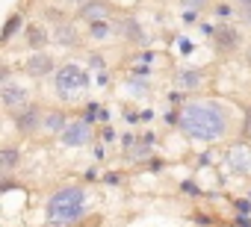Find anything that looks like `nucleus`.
<instances>
[{
    "label": "nucleus",
    "instance_id": "1",
    "mask_svg": "<svg viewBox=\"0 0 251 227\" xmlns=\"http://www.w3.org/2000/svg\"><path fill=\"white\" fill-rule=\"evenodd\" d=\"M236 127L233 106L219 100V97H189L180 106V121L177 130L201 145H216L225 142Z\"/></svg>",
    "mask_w": 251,
    "mask_h": 227
},
{
    "label": "nucleus",
    "instance_id": "2",
    "mask_svg": "<svg viewBox=\"0 0 251 227\" xmlns=\"http://www.w3.org/2000/svg\"><path fill=\"white\" fill-rule=\"evenodd\" d=\"M89 218V192L80 183L56 186L45 201V224L48 227H80Z\"/></svg>",
    "mask_w": 251,
    "mask_h": 227
},
{
    "label": "nucleus",
    "instance_id": "3",
    "mask_svg": "<svg viewBox=\"0 0 251 227\" xmlns=\"http://www.w3.org/2000/svg\"><path fill=\"white\" fill-rule=\"evenodd\" d=\"M50 86H53V97L62 106H74V103L86 100V94L92 89V74L80 62H59L56 74L50 77Z\"/></svg>",
    "mask_w": 251,
    "mask_h": 227
},
{
    "label": "nucleus",
    "instance_id": "4",
    "mask_svg": "<svg viewBox=\"0 0 251 227\" xmlns=\"http://www.w3.org/2000/svg\"><path fill=\"white\" fill-rule=\"evenodd\" d=\"M210 47L219 56H233L245 47V27L233 24V21H216L213 36H210Z\"/></svg>",
    "mask_w": 251,
    "mask_h": 227
},
{
    "label": "nucleus",
    "instance_id": "5",
    "mask_svg": "<svg viewBox=\"0 0 251 227\" xmlns=\"http://www.w3.org/2000/svg\"><path fill=\"white\" fill-rule=\"evenodd\" d=\"M112 27H115V39L118 42H124V45H130V47H136V50H145V47H151V36L145 33V27H142V21L136 18V15H112Z\"/></svg>",
    "mask_w": 251,
    "mask_h": 227
},
{
    "label": "nucleus",
    "instance_id": "6",
    "mask_svg": "<svg viewBox=\"0 0 251 227\" xmlns=\"http://www.w3.org/2000/svg\"><path fill=\"white\" fill-rule=\"evenodd\" d=\"M9 121H12V127H15V133H18L21 139H36V136H42L45 106L36 103V100H30L24 109H18L15 115H9Z\"/></svg>",
    "mask_w": 251,
    "mask_h": 227
},
{
    "label": "nucleus",
    "instance_id": "7",
    "mask_svg": "<svg viewBox=\"0 0 251 227\" xmlns=\"http://www.w3.org/2000/svg\"><path fill=\"white\" fill-rule=\"evenodd\" d=\"M56 68H59V62H56V56L50 50H30L24 56V62H21V71L30 80H48V77L56 74Z\"/></svg>",
    "mask_w": 251,
    "mask_h": 227
},
{
    "label": "nucleus",
    "instance_id": "8",
    "mask_svg": "<svg viewBox=\"0 0 251 227\" xmlns=\"http://www.w3.org/2000/svg\"><path fill=\"white\" fill-rule=\"evenodd\" d=\"M95 139H98L95 124H89V121L80 115V118H71V121H68V127H65V130H62V136H59V145H62V148H68V151H77V148L92 145Z\"/></svg>",
    "mask_w": 251,
    "mask_h": 227
},
{
    "label": "nucleus",
    "instance_id": "9",
    "mask_svg": "<svg viewBox=\"0 0 251 227\" xmlns=\"http://www.w3.org/2000/svg\"><path fill=\"white\" fill-rule=\"evenodd\" d=\"M0 103H3L6 115H15L18 109H24L30 103V86H24L21 80H6L0 83Z\"/></svg>",
    "mask_w": 251,
    "mask_h": 227
},
{
    "label": "nucleus",
    "instance_id": "10",
    "mask_svg": "<svg viewBox=\"0 0 251 227\" xmlns=\"http://www.w3.org/2000/svg\"><path fill=\"white\" fill-rule=\"evenodd\" d=\"M154 148H157V133L154 130H142V133H136V139L124 148L121 154H124V162H139V165H145L154 157Z\"/></svg>",
    "mask_w": 251,
    "mask_h": 227
},
{
    "label": "nucleus",
    "instance_id": "11",
    "mask_svg": "<svg viewBox=\"0 0 251 227\" xmlns=\"http://www.w3.org/2000/svg\"><path fill=\"white\" fill-rule=\"evenodd\" d=\"M53 30V45H59V47H65V50H77V47H83V33H80V27H77V18L71 21V18H62L59 24H53L50 27Z\"/></svg>",
    "mask_w": 251,
    "mask_h": 227
},
{
    "label": "nucleus",
    "instance_id": "12",
    "mask_svg": "<svg viewBox=\"0 0 251 227\" xmlns=\"http://www.w3.org/2000/svg\"><path fill=\"white\" fill-rule=\"evenodd\" d=\"M21 39H24V47L27 50H48V45L53 42V30L45 21H27Z\"/></svg>",
    "mask_w": 251,
    "mask_h": 227
},
{
    "label": "nucleus",
    "instance_id": "13",
    "mask_svg": "<svg viewBox=\"0 0 251 227\" xmlns=\"http://www.w3.org/2000/svg\"><path fill=\"white\" fill-rule=\"evenodd\" d=\"M204 83H207V71L198 68V65H180L172 74V86L175 89H183V91H198Z\"/></svg>",
    "mask_w": 251,
    "mask_h": 227
},
{
    "label": "nucleus",
    "instance_id": "14",
    "mask_svg": "<svg viewBox=\"0 0 251 227\" xmlns=\"http://www.w3.org/2000/svg\"><path fill=\"white\" fill-rule=\"evenodd\" d=\"M115 15V6L112 0H86L83 6H77V21L80 24H89V21H103V18H112Z\"/></svg>",
    "mask_w": 251,
    "mask_h": 227
},
{
    "label": "nucleus",
    "instance_id": "15",
    "mask_svg": "<svg viewBox=\"0 0 251 227\" xmlns=\"http://www.w3.org/2000/svg\"><path fill=\"white\" fill-rule=\"evenodd\" d=\"M68 112L62 109V106H53V109H45V124H42V136H53V139H59L62 136V130L68 127Z\"/></svg>",
    "mask_w": 251,
    "mask_h": 227
},
{
    "label": "nucleus",
    "instance_id": "16",
    "mask_svg": "<svg viewBox=\"0 0 251 227\" xmlns=\"http://www.w3.org/2000/svg\"><path fill=\"white\" fill-rule=\"evenodd\" d=\"M227 165H230L236 174H248V171H251V139L236 142V145L227 151Z\"/></svg>",
    "mask_w": 251,
    "mask_h": 227
},
{
    "label": "nucleus",
    "instance_id": "17",
    "mask_svg": "<svg viewBox=\"0 0 251 227\" xmlns=\"http://www.w3.org/2000/svg\"><path fill=\"white\" fill-rule=\"evenodd\" d=\"M86 39H95V42H109V39H115L112 18H103V21H89V24H86Z\"/></svg>",
    "mask_w": 251,
    "mask_h": 227
},
{
    "label": "nucleus",
    "instance_id": "18",
    "mask_svg": "<svg viewBox=\"0 0 251 227\" xmlns=\"http://www.w3.org/2000/svg\"><path fill=\"white\" fill-rule=\"evenodd\" d=\"M24 27H27V21H24V12H12V15L6 18V24H3L0 42H3V45H9L15 36H21V33H24Z\"/></svg>",
    "mask_w": 251,
    "mask_h": 227
},
{
    "label": "nucleus",
    "instance_id": "19",
    "mask_svg": "<svg viewBox=\"0 0 251 227\" xmlns=\"http://www.w3.org/2000/svg\"><path fill=\"white\" fill-rule=\"evenodd\" d=\"M18 165H21V148L18 145H3L0 148V171L12 174Z\"/></svg>",
    "mask_w": 251,
    "mask_h": 227
},
{
    "label": "nucleus",
    "instance_id": "20",
    "mask_svg": "<svg viewBox=\"0 0 251 227\" xmlns=\"http://www.w3.org/2000/svg\"><path fill=\"white\" fill-rule=\"evenodd\" d=\"M83 118L89 124H109V109L103 103H98V100H89L83 106Z\"/></svg>",
    "mask_w": 251,
    "mask_h": 227
},
{
    "label": "nucleus",
    "instance_id": "21",
    "mask_svg": "<svg viewBox=\"0 0 251 227\" xmlns=\"http://www.w3.org/2000/svg\"><path fill=\"white\" fill-rule=\"evenodd\" d=\"M124 89H127V94H133V97H148L151 94V77L130 74L127 80H124Z\"/></svg>",
    "mask_w": 251,
    "mask_h": 227
},
{
    "label": "nucleus",
    "instance_id": "22",
    "mask_svg": "<svg viewBox=\"0 0 251 227\" xmlns=\"http://www.w3.org/2000/svg\"><path fill=\"white\" fill-rule=\"evenodd\" d=\"M210 12L216 15V21H233V18H239V9H236L233 0H213Z\"/></svg>",
    "mask_w": 251,
    "mask_h": 227
},
{
    "label": "nucleus",
    "instance_id": "23",
    "mask_svg": "<svg viewBox=\"0 0 251 227\" xmlns=\"http://www.w3.org/2000/svg\"><path fill=\"white\" fill-rule=\"evenodd\" d=\"M236 9H239V24L245 30H251V0H233Z\"/></svg>",
    "mask_w": 251,
    "mask_h": 227
},
{
    "label": "nucleus",
    "instance_id": "24",
    "mask_svg": "<svg viewBox=\"0 0 251 227\" xmlns=\"http://www.w3.org/2000/svg\"><path fill=\"white\" fill-rule=\"evenodd\" d=\"M86 62H89V71H106V56L98 53V50H92V53L86 56Z\"/></svg>",
    "mask_w": 251,
    "mask_h": 227
},
{
    "label": "nucleus",
    "instance_id": "25",
    "mask_svg": "<svg viewBox=\"0 0 251 227\" xmlns=\"http://www.w3.org/2000/svg\"><path fill=\"white\" fill-rule=\"evenodd\" d=\"M180 192H183V195H189V198H201V195H204V189H201L195 180H189V177H186V180H180Z\"/></svg>",
    "mask_w": 251,
    "mask_h": 227
},
{
    "label": "nucleus",
    "instance_id": "26",
    "mask_svg": "<svg viewBox=\"0 0 251 227\" xmlns=\"http://www.w3.org/2000/svg\"><path fill=\"white\" fill-rule=\"evenodd\" d=\"M62 18H68V15H65V12H59V9H53V6H48V9L42 12V21H45V24H50V27H53V24H59Z\"/></svg>",
    "mask_w": 251,
    "mask_h": 227
},
{
    "label": "nucleus",
    "instance_id": "27",
    "mask_svg": "<svg viewBox=\"0 0 251 227\" xmlns=\"http://www.w3.org/2000/svg\"><path fill=\"white\" fill-rule=\"evenodd\" d=\"M180 21L186 27H195V24H201V12L198 9H180Z\"/></svg>",
    "mask_w": 251,
    "mask_h": 227
},
{
    "label": "nucleus",
    "instance_id": "28",
    "mask_svg": "<svg viewBox=\"0 0 251 227\" xmlns=\"http://www.w3.org/2000/svg\"><path fill=\"white\" fill-rule=\"evenodd\" d=\"M230 206H233V212H239V215H251V198H233Z\"/></svg>",
    "mask_w": 251,
    "mask_h": 227
},
{
    "label": "nucleus",
    "instance_id": "29",
    "mask_svg": "<svg viewBox=\"0 0 251 227\" xmlns=\"http://www.w3.org/2000/svg\"><path fill=\"white\" fill-rule=\"evenodd\" d=\"M92 159L95 162H103L106 159V142H100V139L92 142Z\"/></svg>",
    "mask_w": 251,
    "mask_h": 227
},
{
    "label": "nucleus",
    "instance_id": "30",
    "mask_svg": "<svg viewBox=\"0 0 251 227\" xmlns=\"http://www.w3.org/2000/svg\"><path fill=\"white\" fill-rule=\"evenodd\" d=\"M177 3H180V9H198V12L210 9V0H177Z\"/></svg>",
    "mask_w": 251,
    "mask_h": 227
},
{
    "label": "nucleus",
    "instance_id": "31",
    "mask_svg": "<svg viewBox=\"0 0 251 227\" xmlns=\"http://www.w3.org/2000/svg\"><path fill=\"white\" fill-rule=\"evenodd\" d=\"M98 139H100V142H106V145H112V142L118 139V133H115L109 124H100V130H98Z\"/></svg>",
    "mask_w": 251,
    "mask_h": 227
},
{
    "label": "nucleus",
    "instance_id": "32",
    "mask_svg": "<svg viewBox=\"0 0 251 227\" xmlns=\"http://www.w3.org/2000/svg\"><path fill=\"white\" fill-rule=\"evenodd\" d=\"M100 180H103L106 186H121V183H124V174H121V171H106Z\"/></svg>",
    "mask_w": 251,
    "mask_h": 227
},
{
    "label": "nucleus",
    "instance_id": "33",
    "mask_svg": "<svg viewBox=\"0 0 251 227\" xmlns=\"http://www.w3.org/2000/svg\"><path fill=\"white\" fill-rule=\"evenodd\" d=\"M145 168H148V171H154V174H157V171H163V168H166V157H151V159L145 162Z\"/></svg>",
    "mask_w": 251,
    "mask_h": 227
},
{
    "label": "nucleus",
    "instance_id": "34",
    "mask_svg": "<svg viewBox=\"0 0 251 227\" xmlns=\"http://www.w3.org/2000/svg\"><path fill=\"white\" fill-rule=\"evenodd\" d=\"M242 112H245V118H242V127H239V130H242L245 139H251V106H245Z\"/></svg>",
    "mask_w": 251,
    "mask_h": 227
},
{
    "label": "nucleus",
    "instance_id": "35",
    "mask_svg": "<svg viewBox=\"0 0 251 227\" xmlns=\"http://www.w3.org/2000/svg\"><path fill=\"white\" fill-rule=\"evenodd\" d=\"M192 221L201 224V227H213V224H216V218H213V215H204V212H192Z\"/></svg>",
    "mask_w": 251,
    "mask_h": 227
},
{
    "label": "nucleus",
    "instance_id": "36",
    "mask_svg": "<svg viewBox=\"0 0 251 227\" xmlns=\"http://www.w3.org/2000/svg\"><path fill=\"white\" fill-rule=\"evenodd\" d=\"M106 83H109V71H95V86L106 89Z\"/></svg>",
    "mask_w": 251,
    "mask_h": 227
},
{
    "label": "nucleus",
    "instance_id": "37",
    "mask_svg": "<svg viewBox=\"0 0 251 227\" xmlns=\"http://www.w3.org/2000/svg\"><path fill=\"white\" fill-rule=\"evenodd\" d=\"M213 27H216V24H210V21H201V24H198V33L210 39V36H213Z\"/></svg>",
    "mask_w": 251,
    "mask_h": 227
},
{
    "label": "nucleus",
    "instance_id": "38",
    "mask_svg": "<svg viewBox=\"0 0 251 227\" xmlns=\"http://www.w3.org/2000/svg\"><path fill=\"white\" fill-rule=\"evenodd\" d=\"M192 50H195V45H192L189 39H180V53H183V56H189Z\"/></svg>",
    "mask_w": 251,
    "mask_h": 227
},
{
    "label": "nucleus",
    "instance_id": "39",
    "mask_svg": "<svg viewBox=\"0 0 251 227\" xmlns=\"http://www.w3.org/2000/svg\"><path fill=\"white\" fill-rule=\"evenodd\" d=\"M124 121H130V124H139V121H142V112H124Z\"/></svg>",
    "mask_w": 251,
    "mask_h": 227
},
{
    "label": "nucleus",
    "instance_id": "40",
    "mask_svg": "<svg viewBox=\"0 0 251 227\" xmlns=\"http://www.w3.org/2000/svg\"><path fill=\"white\" fill-rule=\"evenodd\" d=\"M83 180H89V183H95V180H100V174H98V168H89V171L83 174Z\"/></svg>",
    "mask_w": 251,
    "mask_h": 227
},
{
    "label": "nucleus",
    "instance_id": "41",
    "mask_svg": "<svg viewBox=\"0 0 251 227\" xmlns=\"http://www.w3.org/2000/svg\"><path fill=\"white\" fill-rule=\"evenodd\" d=\"M6 80H12V68H9V65L0 68V83H6Z\"/></svg>",
    "mask_w": 251,
    "mask_h": 227
},
{
    "label": "nucleus",
    "instance_id": "42",
    "mask_svg": "<svg viewBox=\"0 0 251 227\" xmlns=\"http://www.w3.org/2000/svg\"><path fill=\"white\" fill-rule=\"evenodd\" d=\"M133 139H136V133H124V136H121V151H124V148H127V145H130Z\"/></svg>",
    "mask_w": 251,
    "mask_h": 227
},
{
    "label": "nucleus",
    "instance_id": "43",
    "mask_svg": "<svg viewBox=\"0 0 251 227\" xmlns=\"http://www.w3.org/2000/svg\"><path fill=\"white\" fill-rule=\"evenodd\" d=\"M56 3H62V6H74V9H77V6L86 3V0H56Z\"/></svg>",
    "mask_w": 251,
    "mask_h": 227
},
{
    "label": "nucleus",
    "instance_id": "44",
    "mask_svg": "<svg viewBox=\"0 0 251 227\" xmlns=\"http://www.w3.org/2000/svg\"><path fill=\"white\" fill-rule=\"evenodd\" d=\"M245 65H248V68H251V45H248V47H245Z\"/></svg>",
    "mask_w": 251,
    "mask_h": 227
},
{
    "label": "nucleus",
    "instance_id": "45",
    "mask_svg": "<svg viewBox=\"0 0 251 227\" xmlns=\"http://www.w3.org/2000/svg\"><path fill=\"white\" fill-rule=\"evenodd\" d=\"M248 198H251V189H248Z\"/></svg>",
    "mask_w": 251,
    "mask_h": 227
}]
</instances>
